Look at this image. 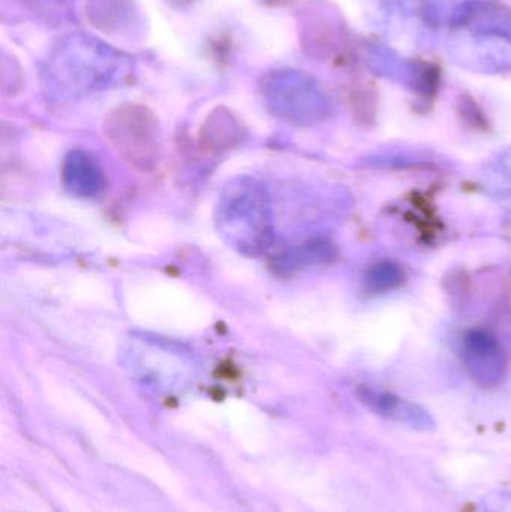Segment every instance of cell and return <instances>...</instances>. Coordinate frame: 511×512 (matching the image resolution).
<instances>
[{
    "mask_svg": "<svg viewBox=\"0 0 511 512\" xmlns=\"http://www.w3.org/2000/svg\"><path fill=\"white\" fill-rule=\"evenodd\" d=\"M360 397L366 405L371 406L378 414L386 415V417L413 421V423H426V420H428V415L422 409L399 399L395 394L387 393V391L362 387L360 388Z\"/></svg>",
    "mask_w": 511,
    "mask_h": 512,
    "instance_id": "8",
    "label": "cell"
},
{
    "mask_svg": "<svg viewBox=\"0 0 511 512\" xmlns=\"http://www.w3.org/2000/svg\"><path fill=\"white\" fill-rule=\"evenodd\" d=\"M245 137V129L237 117L227 108H216L207 117L201 128L200 140L203 147L213 152L231 149Z\"/></svg>",
    "mask_w": 511,
    "mask_h": 512,
    "instance_id": "7",
    "label": "cell"
},
{
    "mask_svg": "<svg viewBox=\"0 0 511 512\" xmlns=\"http://www.w3.org/2000/svg\"><path fill=\"white\" fill-rule=\"evenodd\" d=\"M234 39L230 33L224 32L213 36L207 41L206 56L210 62L218 68L224 69L230 65L231 57H233Z\"/></svg>",
    "mask_w": 511,
    "mask_h": 512,
    "instance_id": "13",
    "label": "cell"
},
{
    "mask_svg": "<svg viewBox=\"0 0 511 512\" xmlns=\"http://www.w3.org/2000/svg\"><path fill=\"white\" fill-rule=\"evenodd\" d=\"M167 2L174 6V8H186V6L194 3V0H167Z\"/></svg>",
    "mask_w": 511,
    "mask_h": 512,
    "instance_id": "15",
    "label": "cell"
},
{
    "mask_svg": "<svg viewBox=\"0 0 511 512\" xmlns=\"http://www.w3.org/2000/svg\"><path fill=\"white\" fill-rule=\"evenodd\" d=\"M348 104L354 119L362 126H374L378 114V92L369 81L356 83L348 89Z\"/></svg>",
    "mask_w": 511,
    "mask_h": 512,
    "instance_id": "11",
    "label": "cell"
},
{
    "mask_svg": "<svg viewBox=\"0 0 511 512\" xmlns=\"http://www.w3.org/2000/svg\"><path fill=\"white\" fill-rule=\"evenodd\" d=\"M215 228L225 245L249 258L267 254L275 242L272 200L255 177L230 180L219 195Z\"/></svg>",
    "mask_w": 511,
    "mask_h": 512,
    "instance_id": "1",
    "label": "cell"
},
{
    "mask_svg": "<svg viewBox=\"0 0 511 512\" xmlns=\"http://www.w3.org/2000/svg\"><path fill=\"white\" fill-rule=\"evenodd\" d=\"M407 282V274L401 265L395 261L375 262L365 274V289L368 294L381 295L402 288Z\"/></svg>",
    "mask_w": 511,
    "mask_h": 512,
    "instance_id": "10",
    "label": "cell"
},
{
    "mask_svg": "<svg viewBox=\"0 0 511 512\" xmlns=\"http://www.w3.org/2000/svg\"><path fill=\"white\" fill-rule=\"evenodd\" d=\"M60 180L65 191L78 200H99L108 188L107 176L99 162L80 149L72 150L63 159Z\"/></svg>",
    "mask_w": 511,
    "mask_h": 512,
    "instance_id": "5",
    "label": "cell"
},
{
    "mask_svg": "<svg viewBox=\"0 0 511 512\" xmlns=\"http://www.w3.org/2000/svg\"><path fill=\"white\" fill-rule=\"evenodd\" d=\"M443 81V69L435 60L417 59L411 69V87L417 98V105L429 110L434 105Z\"/></svg>",
    "mask_w": 511,
    "mask_h": 512,
    "instance_id": "9",
    "label": "cell"
},
{
    "mask_svg": "<svg viewBox=\"0 0 511 512\" xmlns=\"http://www.w3.org/2000/svg\"><path fill=\"white\" fill-rule=\"evenodd\" d=\"M261 5L267 6V8H291V6L299 3L300 0H258Z\"/></svg>",
    "mask_w": 511,
    "mask_h": 512,
    "instance_id": "14",
    "label": "cell"
},
{
    "mask_svg": "<svg viewBox=\"0 0 511 512\" xmlns=\"http://www.w3.org/2000/svg\"><path fill=\"white\" fill-rule=\"evenodd\" d=\"M105 135L116 152L138 170L152 171L161 159V126L147 105L129 102L114 108L105 119Z\"/></svg>",
    "mask_w": 511,
    "mask_h": 512,
    "instance_id": "2",
    "label": "cell"
},
{
    "mask_svg": "<svg viewBox=\"0 0 511 512\" xmlns=\"http://www.w3.org/2000/svg\"><path fill=\"white\" fill-rule=\"evenodd\" d=\"M266 99L276 116L296 125H314L330 113L329 102L323 93L308 81L270 84L266 89Z\"/></svg>",
    "mask_w": 511,
    "mask_h": 512,
    "instance_id": "3",
    "label": "cell"
},
{
    "mask_svg": "<svg viewBox=\"0 0 511 512\" xmlns=\"http://www.w3.org/2000/svg\"><path fill=\"white\" fill-rule=\"evenodd\" d=\"M461 358L471 378L486 388H495L506 379L509 358L500 340L486 328L465 331Z\"/></svg>",
    "mask_w": 511,
    "mask_h": 512,
    "instance_id": "4",
    "label": "cell"
},
{
    "mask_svg": "<svg viewBox=\"0 0 511 512\" xmlns=\"http://www.w3.org/2000/svg\"><path fill=\"white\" fill-rule=\"evenodd\" d=\"M459 119L464 123L465 128L473 132H488L491 129L488 116L482 110L476 99L470 93H461L458 104H456Z\"/></svg>",
    "mask_w": 511,
    "mask_h": 512,
    "instance_id": "12",
    "label": "cell"
},
{
    "mask_svg": "<svg viewBox=\"0 0 511 512\" xmlns=\"http://www.w3.org/2000/svg\"><path fill=\"white\" fill-rule=\"evenodd\" d=\"M338 259V248L327 239L309 240L285 249L273 258L272 268L279 276H291L308 267L329 265Z\"/></svg>",
    "mask_w": 511,
    "mask_h": 512,
    "instance_id": "6",
    "label": "cell"
}]
</instances>
